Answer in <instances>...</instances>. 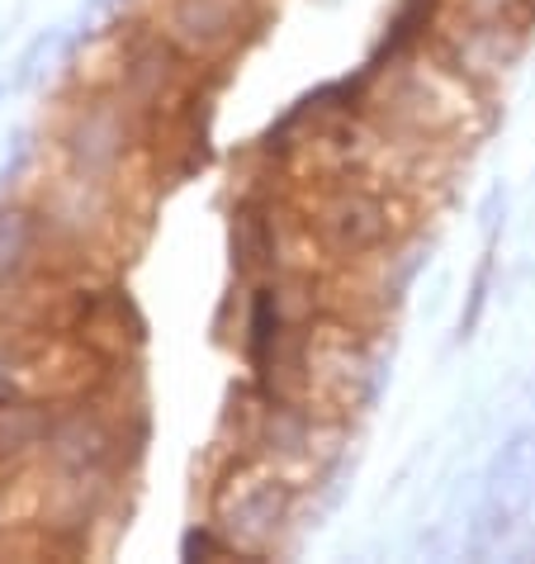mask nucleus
I'll return each mask as SVG.
<instances>
[{
	"label": "nucleus",
	"instance_id": "obj_1",
	"mask_svg": "<svg viewBox=\"0 0 535 564\" xmlns=\"http://www.w3.org/2000/svg\"><path fill=\"white\" fill-rule=\"evenodd\" d=\"M251 24H256L251 0H171L166 39L199 62V57L232 53L251 34ZM156 34H162V29H156Z\"/></svg>",
	"mask_w": 535,
	"mask_h": 564
}]
</instances>
